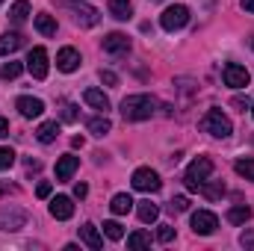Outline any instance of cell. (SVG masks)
<instances>
[{"label":"cell","mask_w":254,"mask_h":251,"mask_svg":"<svg viewBox=\"0 0 254 251\" xmlns=\"http://www.w3.org/2000/svg\"><path fill=\"white\" fill-rule=\"evenodd\" d=\"M157 98L154 95H127L122 101V116L127 122H145L157 113Z\"/></svg>","instance_id":"1"},{"label":"cell","mask_w":254,"mask_h":251,"mask_svg":"<svg viewBox=\"0 0 254 251\" xmlns=\"http://www.w3.org/2000/svg\"><path fill=\"white\" fill-rule=\"evenodd\" d=\"M57 6L65 9V12H71L74 24H80V27H95V24H101V12H98L95 6H86V3H80V0H57Z\"/></svg>","instance_id":"2"},{"label":"cell","mask_w":254,"mask_h":251,"mask_svg":"<svg viewBox=\"0 0 254 251\" xmlns=\"http://www.w3.org/2000/svg\"><path fill=\"white\" fill-rule=\"evenodd\" d=\"M201 130L216 136V139H228L234 133V125H231V119L222 110H207V116L201 119Z\"/></svg>","instance_id":"3"},{"label":"cell","mask_w":254,"mask_h":251,"mask_svg":"<svg viewBox=\"0 0 254 251\" xmlns=\"http://www.w3.org/2000/svg\"><path fill=\"white\" fill-rule=\"evenodd\" d=\"M210 175H213V160H210V157H198V160L190 163V169H187V175H184V184H187V189L198 192V187H201Z\"/></svg>","instance_id":"4"},{"label":"cell","mask_w":254,"mask_h":251,"mask_svg":"<svg viewBox=\"0 0 254 251\" xmlns=\"http://www.w3.org/2000/svg\"><path fill=\"white\" fill-rule=\"evenodd\" d=\"M160 24H163V30H169V33H175V30H184V27L190 24V9H187L184 3H175V6H169V9L163 12Z\"/></svg>","instance_id":"5"},{"label":"cell","mask_w":254,"mask_h":251,"mask_svg":"<svg viewBox=\"0 0 254 251\" xmlns=\"http://www.w3.org/2000/svg\"><path fill=\"white\" fill-rule=\"evenodd\" d=\"M21 228H27V210H21V207H0V231L15 234Z\"/></svg>","instance_id":"6"},{"label":"cell","mask_w":254,"mask_h":251,"mask_svg":"<svg viewBox=\"0 0 254 251\" xmlns=\"http://www.w3.org/2000/svg\"><path fill=\"white\" fill-rule=\"evenodd\" d=\"M130 184H133V189L136 192H160V187H163V181H160V175L154 172V169H136L133 172V178H130Z\"/></svg>","instance_id":"7"},{"label":"cell","mask_w":254,"mask_h":251,"mask_svg":"<svg viewBox=\"0 0 254 251\" xmlns=\"http://www.w3.org/2000/svg\"><path fill=\"white\" fill-rule=\"evenodd\" d=\"M216 228H219L216 213H210V210H198V213H192V231H195L198 237H210V234H216Z\"/></svg>","instance_id":"8"},{"label":"cell","mask_w":254,"mask_h":251,"mask_svg":"<svg viewBox=\"0 0 254 251\" xmlns=\"http://www.w3.org/2000/svg\"><path fill=\"white\" fill-rule=\"evenodd\" d=\"M222 80H225V86H231V89H246L252 77H249V71H246L243 65L228 63L225 68H222Z\"/></svg>","instance_id":"9"},{"label":"cell","mask_w":254,"mask_h":251,"mask_svg":"<svg viewBox=\"0 0 254 251\" xmlns=\"http://www.w3.org/2000/svg\"><path fill=\"white\" fill-rule=\"evenodd\" d=\"M27 71L36 77V80H45L48 77V51L45 48H33L27 54Z\"/></svg>","instance_id":"10"},{"label":"cell","mask_w":254,"mask_h":251,"mask_svg":"<svg viewBox=\"0 0 254 251\" xmlns=\"http://www.w3.org/2000/svg\"><path fill=\"white\" fill-rule=\"evenodd\" d=\"M15 107H18V113H21L24 119H39V116L45 113V104H42L39 98H30V95H21V98L15 101Z\"/></svg>","instance_id":"11"},{"label":"cell","mask_w":254,"mask_h":251,"mask_svg":"<svg viewBox=\"0 0 254 251\" xmlns=\"http://www.w3.org/2000/svg\"><path fill=\"white\" fill-rule=\"evenodd\" d=\"M51 216L60 219V222L71 219V216H74V201H71L68 195H57V198H51Z\"/></svg>","instance_id":"12"},{"label":"cell","mask_w":254,"mask_h":251,"mask_svg":"<svg viewBox=\"0 0 254 251\" xmlns=\"http://www.w3.org/2000/svg\"><path fill=\"white\" fill-rule=\"evenodd\" d=\"M104 51L113 54V57H122V54L130 51V39H127L125 33H110V36L104 39Z\"/></svg>","instance_id":"13"},{"label":"cell","mask_w":254,"mask_h":251,"mask_svg":"<svg viewBox=\"0 0 254 251\" xmlns=\"http://www.w3.org/2000/svg\"><path fill=\"white\" fill-rule=\"evenodd\" d=\"M57 68L65 71V74L77 71V68H80V54H77L74 48H63V51L57 54Z\"/></svg>","instance_id":"14"},{"label":"cell","mask_w":254,"mask_h":251,"mask_svg":"<svg viewBox=\"0 0 254 251\" xmlns=\"http://www.w3.org/2000/svg\"><path fill=\"white\" fill-rule=\"evenodd\" d=\"M77 166H80V157H74V154H65L57 160V181H71V175L77 172Z\"/></svg>","instance_id":"15"},{"label":"cell","mask_w":254,"mask_h":251,"mask_svg":"<svg viewBox=\"0 0 254 251\" xmlns=\"http://www.w3.org/2000/svg\"><path fill=\"white\" fill-rule=\"evenodd\" d=\"M80 240H83L92 251L104 249V237H101V231H98L95 225H83V228H80Z\"/></svg>","instance_id":"16"},{"label":"cell","mask_w":254,"mask_h":251,"mask_svg":"<svg viewBox=\"0 0 254 251\" xmlns=\"http://www.w3.org/2000/svg\"><path fill=\"white\" fill-rule=\"evenodd\" d=\"M83 101H86L92 110H101V113L110 110V98H107L101 89H86V92H83Z\"/></svg>","instance_id":"17"},{"label":"cell","mask_w":254,"mask_h":251,"mask_svg":"<svg viewBox=\"0 0 254 251\" xmlns=\"http://www.w3.org/2000/svg\"><path fill=\"white\" fill-rule=\"evenodd\" d=\"M107 9H110V15H113L116 21H130V18H133V3H130V0H110Z\"/></svg>","instance_id":"18"},{"label":"cell","mask_w":254,"mask_h":251,"mask_svg":"<svg viewBox=\"0 0 254 251\" xmlns=\"http://www.w3.org/2000/svg\"><path fill=\"white\" fill-rule=\"evenodd\" d=\"M21 45H24V36H21V33H3V36H0V57L15 54Z\"/></svg>","instance_id":"19"},{"label":"cell","mask_w":254,"mask_h":251,"mask_svg":"<svg viewBox=\"0 0 254 251\" xmlns=\"http://www.w3.org/2000/svg\"><path fill=\"white\" fill-rule=\"evenodd\" d=\"M136 216H139V222L151 225V222H157V219H160V207H157V204H151V201H139V204H136Z\"/></svg>","instance_id":"20"},{"label":"cell","mask_w":254,"mask_h":251,"mask_svg":"<svg viewBox=\"0 0 254 251\" xmlns=\"http://www.w3.org/2000/svg\"><path fill=\"white\" fill-rule=\"evenodd\" d=\"M57 136H60V122H45V125H39V130H36V139L42 145H51Z\"/></svg>","instance_id":"21"},{"label":"cell","mask_w":254,"mask_h":251,"mask_svg":"<svg viewBox=\"0 0 254 251\" xmlns=\"http://www.w3.org/2000/svg\"><path fill=\"white\" fill-rule=\"evenodd\" d=\"M110 210L116 213V216H125L133 210V198L127 195V192H119V195H113V201H110Z\"/></svg>","instance_id":"22"},{"label":"cell","mask_w":254,"mask_h":251,"mask_svg":"<svg viewBox=\"0 0 254 251\" xmlns=\"http://www.w3.org/2000/svg\"><path fill=\"white\" fill-rule=\"evenodd\" d=\"M36 30H39L42 36H57V21H54V15L39 12V15H36Z\"/></svg>","instance_id":"23"},{"label":"cell","mask_w":254,"mask_h":251,"mask_svg":"<svg viewBox=\"0 0 254 251\" xmlns=\"http://www.w3.org/2000/svg\"><path fill=\"white\" fill-rule=\"evenodd\" d=\"M27 15H30V3H27V0H15L12 9H9V21H12V24H24Z\"/></svg>","instance_id":"24"},{"label":"cell","mask_w":254,"mask_h":251,"mask_svg":"<svg viewBox=\"0 0 254 251\" xmlns=\"http://www.w3.org/2000/svg\"><path fill=\"white\" fill-rule=\"evenodd\" d=\"M249 219H252V207H246V204H237V207L228 210V222L231 225H246Z\"/></svg>","instance_id":"25"},{"label":"cell","mask_w":254,"mask_h":251,"mask_svg":"<svg viewBox=\"0 0 254 251\" xmlns=\"http://www.w3.org/2000/svg\"><path fill=\"white\" fill-rule=\"evenodd\" d=\"M89 133L92 136H107L110 130H113V125H110V119L107 116H95V119H89Z\"/></svg>","instance_id":"26"},{"label":"cell","mask_w":254,"mask_h":251,"mask_svg":"<svg viewBox=\"0 0 254 251\" xmlns=\"http://www.w3.org/2000/svg\"><path fill=\"white\" fill-rule=\"evenodd\" d=\"M198 192H201V195H207L210 201H216V198H222V195H225V184H222V181H213V184H210V178H207V181L198 187Z\"/></svg>","instance_id":"27"},{"label":"cell","mask_w":254,"mask_h":251,"mask_svg":"<svg viewBox=\"0 0 254 251\" xmlns=\"http://www.w3.org/2000/svg\"><path fill=\"white\" fill-rule=\"evenodd\" d=\"M148 246H151V237H148L145 231H136V234H130V237H127V249L139 251V249H148Z\"/></svg>","instance_id":"28"},{"label":"cell","mask_w":254,"mask_h":251,"mask_svg":"<svg viewBox=\"0 0 254 251\" xmlns=\"http://www.w3.org/2000/svg\"><path fill=\"white\" fill-rule=\"evenodd\" d=\"M21 71H24V65L21 63H3L0 65V80H15Z\"/></svg>","instance_id":"29"},{"label":"cell","mask_w":254,"mask_h":251,"mask_svg":"<svg viewBox=\"0 0 254 251\" xmlns=\"http://www.w3.org/2000/svg\"><path fill=\"white\" fill-rule=\"evenodd\" d=\"M234 169H237V175H240V178L254 181V160H237V163H234Z\"/></svg>","instance_id":"30"},{"label":"cell","mask_w":254,"mask_h":251,"mask_svg":"<svg viewBox=\"0 0 254 251\" xmlns=\"http://www.w3.org/2000/svg\"><path fill=\"white\" fill-rule=\"evenodd\" d=\"M169 210H172V213H187V210H190V198H187V195H175V198L169 201Z\"/></svg>","instance_id":"31"},{"label":"cell","mask_w":254,"mask_h":251,"mask_svg":"<svg viewBox=\"0 0 254 251\" xmlns=\"http://www.w3.org/2000/svg\"><path fill=\"white\" fill-rule=\"evenodd\" d=\"M104 234H107L110 240H116V243H119V240L125 237V228H122L119 222H104Z\"/></svg>","instance_id":"32"},{"label":"cell","mask_w":254,"mask_h":251,"mask_svg":"<svg viewBox=\"0 0 254 251\" xmlns=\"http://www.w3.org/2000/svg\"><path fill=\"white\" fill-rule=\"evenodd\" d=\"M157 240L160 243H172L175 240V228L172 225H157Z\"/></svg>","instance_id":"33"},{"label":"cell","mask_w":254,"mask_h":251,"mask_svg":"<svg viewBox=\"0 0 254 251\" xmlns=\"http://www.w3.org/2000/svg\"><path fill=\"white\" fill-rule=\"evenodd\" d=\"M60 119H63V122H77V119H80V113H77V107H74V104H63Z\"/></svg>","instance_id":"34"},{"label":"cell","mask_w":254,"mask_h":251,"mask_svg":"<svg viewBox=\"0 0 254 251\" xmlns=\"http://www.w3.org/2000/svg\"><path fill=\"white\" fill-rule=\"evenodd\" d=\"M12 163H15V151H12V148H0V172L9 169Z\"/></svg>","instance_id":"35"},{"label":"cell","mask_w":254,"mask_h":251,"mask_svg":"<svg viewBox=\"0 0 254 251\" xmlns=\"http://www.w3.org/2000/svg\"><path fill=\"white\" fill-rule=\"evenodd\" d=\"M18 187L15 184H9V181H0V198H6V195H15Z\"/></svg>","instance_id":"36"},{"label":"cell","mask_w":254,"mask_h":251,"mask_svg":"<svg viewBox=\"0 0 254 251\" xmlns=\"http://www.w3.org/2000/svg\"><path fill=\"white\" fill-rule=\"evenodd\" d=\"M36 195H39V198H51V184H48V181H42V184L36 187Z\"/></svg>","instance_id":"37"},{"label":"cell","mask_w":254,"mask_h":251,"mask_svg":"<svg viewBox=\"0 0 254 251\" xmlns=\"http://www.w3.org/2000/svg\"><path fill=\"white\" fill-rule=\"evenodd\" d=\"M101 80H104L107 86H116V83H119V77H116L113 71H101Z\"/></svg>","instance_id":"38"},{"label":"cell","mask_w":254,"mask_h":251,"mask_svg":"<svg viewBox=\"0 0 254 251\" xmlns=\"http://www.w3.org/2000/svg\"><path fill=\"white\" fill-rule=\"evenodd\" d=\"M240 243H243L246 249H254V231H246V234L240 237Z\"/></svg>","instance_id":"39"},{"label":"cell","mask_w":254,"mask_h":251,"mask_svg":"<svg viewBox=\"0 0 254 251\" xmlns=\"http://www.w3.org/2000/svg\"><path fill=\"white\" fill-rule=\"evenodd\" d=\"M86 195H89V187L86 184H77L74 187V198H86Z\"/></svg>","instance_id":"40"},{"label":"cell","mask_w":254,"mask_h":251,"mask_svg":"<svg viewBox=\"0 0 254 251\" xmlns=\"http://www.w3.org/2000/svg\"><path fill=\"white\" fill-rule=\"evenodd\" d=\"M234 107H237L240 113H246V110H249V101H243V98H234Z\"/></svg>","instance_id":"41"},{"label":"cell","mask_w":254,"mask_h":251,"mask_svg":"<svg viewBox=\"0 0 254 251\" xmlns=\"http://www.w3.org/2000/svg\"><path fill=\"white\" fill-rule=\"evenodd\" d=\"M6 133H9V122L0 116V136H6Z\"/></svg>","instance_id":"42"},{"label":"cell","mask_w":254,"mask_h":251,"mask_svg":"<svg viewBox=\"0 0 254 251\" xmlns=\"http://www.w3.org/2000/svg\"><path fill=\"white\" fill-rule=\"evenodd\" d=\"M243 9L246 12H254V0H243Z\"/></svg>","instance_id":"43"},{"label":"cell","mask_w":254,"mask_h":251,"mask_svg":"<svg viewBox=\"0 0 254 251\" xmlns=\"http://www.w3.org/2000/svg\"><path fill=\"white\" fill-rule=\"evenodd\" d=\"M252 116H254V104H252Z\"/></svg>","instance_id":"44"},{"label":"cell","mask_w":254,"mask_h":251,"mask_svg":"<svg viewBox=\"0 0 254 251\" xmlns=\"http://www.w3.org/2000/svg\"><path fill=\"white\" fill-rule=\"evenodd\" d=\"M252 48H254V39H252Z\"/></svg>","instance_id":"45"},{"label":"cell","mask_w":254,"mask_h":251,"mask_svg":"<svg viewBox=\"0 0 254 251\" xmlns=\"http://www.w3.org/2000/svg\"><path fill=\"white\" fill-rule=\"evenodd\" d=\"M0 3H3V0H0Z\"/></svg>","instance_id":"46"}]
</instances>
